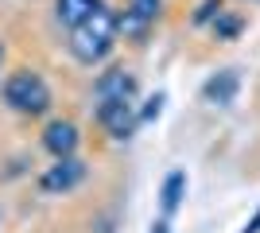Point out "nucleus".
Segmentation results:
<instances>
[{
    "label": "nucleus",
    "mask_w": 260,
    "mask_h": 233,
    "mask_svg": "<svg viewBox=\"0 0 260 233\" xmlns=\"http://www.w3.org/2000/svg\"><path fill=\"white\" fill-rule=\"evenodd\" d=\"M113 35H117V20H113V12L101 4V8H93L82 23L70 27V51H74L78 62L93 66V62H101V58L113 51Z\"/></svg>",
    "instance_id": "f257e3e1"
},
{
    "label": "nucleus",
    "mask_w": 260,
    "mask_h": 233,
    "mask_svg": "<svg viewBox=\"0 0 260 233\" xmlns=\"http://www.w3.org/2000/svg\"><path fill=\"white\" fill-rule=\"evenodd\" d=\"M4 101H8L16 113H47L51 109V89L35 70H20L4 82Z\"/></svg>",
    "instance_id": "f03ea898"
},
{
    "label": "nucleus",
    "mask_w": 260,
    "mask_h": 233,
    "mask_svg": "<svg viewBox=\"0 0 260 233\" xmlns=\"http://www.w3.org/2000/svg\"><path fill=\"white\" fill-rule=\"evenodd\" d=\"M82 179H86V163L74 159V155H62V159L39 179V187H43L47 194H66V190H74Z\"/></svg>",
    "instance_id": "7ed1b4c3"
},
{
    "label": "nucleus",
    "mask_w": 260,
    "mask_h": 233,
    "mask_svg": "<svg viewBox=\"0 0 260 233\" xmlns=\"http://www.w3.org/2000/svg\"><path fill=\"white\" fill-rule=\"evenodd\" d=\"M98 121L113 140H124L136 128V117H132V101H98Z\"/></svg>",
    "instance_id": "20e7f679"
},
{
    "label": "nucleus",
    "mask_w": 260,
    "mask_h": 233,
    "mask_svg": "<svg viewBox=\"0 0 260 233\" xmlns=\"http://www.w3.org/2000/svg\"><path fill=\"white\" fill-rule=\"evenodd\" d=\"M136 93V82L124 70H105L98 78V101H132Z\"/></svg>",
    "instance_id": "39448f33"
},
{
    "label": "nucleus",
    "mask_w": 260,
    "mask_h": 233,
    "mask_svg": "<svg viewBox=\"0 0 260 233\" xmlns=\"http://www.w3.org/2000/svg\"><path fill=\"white\" fill-rule=\"evenodd\" d=\"M155 16H159V0H132L128 12L120 16V31L124 35H144Z\"/></svg>",
    "instance_id": "423d86ee"
},
{
    "label": "nucleus",
    "mask_w": 260,
    "mask_h": 233,
    "mask_svg": "<svg viewBox=\"0 0 260 233\" xmlns=\"http://www.w3.org/2000/svg\"><path fill=\"white\" fill-rule=\"evenodd\" d=\"M43 144H47V152H54L58 159H62V155H70L78 148V128L70 121H54V124H47Z\"/></svg>",
    "instance_id": "0eeeda50"
},
{
    "label": "nucleus",
    "mask_w": 260,
    "mask_h": 233,
    "mask_svg": "<svg viewBox=\"0 0 260 233\" xmlns=\"http://www.w3.org/2000/svg\"><path fill=\"white\" fill-rule=\"evenodd\" d=\"M206 101H214V105H229V101L237 97V74L233 70H221V74H214L206 82Z\"/></svg>",
    "instance_id": "6e6552de"
},
{
    "label": "nucleus",
    "mask_w": 260,
    "mask_h": 233,
    "mask_svg": "<svg viewBox=\"0 0 260 233\" xmlns=\"http://www.w3.org/2000/svg\"><path fill=\"white\" fill-rule=\"evenodd\" d=\"M93 8H101V0H58V4H54V16H58V23L74 27V23H82Z\"/></svg>",
    "instance_id": "1a4fd4ad"
},
{
    "label": "nucleus",
    "mask_w": 260,
    "mask_h": 233,
    "mask_svg": "<svg viewBox=\"0 0 260 233\" xmlns=\"http://www.w3.org/2000/svg\"><path fill=\"white\" fill-rule=\"evenodd\" d=\"M183 187H186V175H183V171H171V175H167V183H163V210H167V214L179 206Z\"/></svg>",
    "instance_id": "9d476101"
},
{
    "label": "nucleus",
    "mask_w": 260,
    "mask_h": 233,
    "mask_svg": "<svg viewBox=\"0 0 260 233\" xmlns=\"http://www.w3.org/2000/svg\"><path fill=\"white\" fill-rule=\"evenodd\" d=\"M245 233H260V214H256V218H252L249 225H245Z\"/></svg>",
    "instance_id": "9b49d317"
},
{
    "label": "nucleus",
    "mask_w": 260,
    "mask_h": 233,
    "mask_svg": "<svg viewBox=\"0 0 260 233\" xmlns=\"http://www.w3.org/2000/svg\"><path fill=\"white\" fill-rule=\"evenodd\" d=\"M0 55H4V51H0Z\"/></svg>",
    "instance_id": "f8f14e48"
}]
</instances>
